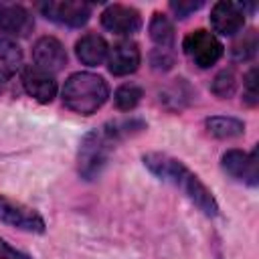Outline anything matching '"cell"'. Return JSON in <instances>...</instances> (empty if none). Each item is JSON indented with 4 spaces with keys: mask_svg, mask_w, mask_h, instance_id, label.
Masks as SVG:
<instances>
[{
    "mask_svg": "<svg viewBox=\"0 0 259 259\" xmlns=\"http://www.w3.org/2000/svg\"><path fill=\"white\" fill-rule=\"evenodd\" d=\"M144 164L148 166V170L152 174H156L160 180L170 182L172 186L180 188L188 200L206 217H217L219 214V204L212 196V192L200 182V178L190 172L180 160L168 156V154H160V152H150L144 156Z\"/></svg>",
    "mask_w": 259,
    "mask_h": 259,
    "instance_id": "6da1fadb",
    "label": "cell"
},
{
    "mask_svg": "<svg viewBox=\"0 0 259 259\" xmlns=\"http://www.w3.org/2000/svg\"><path fill=\"white\" fill-rule=\"evenodd\" d=\"M109 97V87L103 77L95 73H73L63 87V103L79 113L91 115L95 113Z\"/></svg>",
    "mask_w": 259,
    "mask_h": 259,
    "instance_id": "7a4b0ae2",
    "label": "cell"
},
{
    "mask_svg": "<svg viewBox=\"0 0 259 259\" xmlns=\"http://www.w3.org/2000/svg\"><path fill=\"white\" fill-rule=\"evenodd\" d=\"M117 140H119V136L115 134L111 123H107L99 130H91L83 136V140L79 144V152H77V170H79L81 178L93 180L101 174Z\"/></svg>",
    "mask_w": 259,
    "mask_h": 259,
    "instance_id": "3957f363",
    "label": "cell"
},
{
    "mask_svg": "<svg viewBox=\"0 0 259 259\" xmlns=\"http://www.w3.org/2000/svg\"><path fill=\"white\" fill-rule=\"evenodd\" d=\"M182 49L188 55V59L200 69L212 67L223 57V51H225L221 40L204 28H196V30L188 32L182 40Z\"/></svg>",
    "mask_w": 259,
    "mask_h": 259,
    "instance_id": "277c9868",
    "label": "cell"
},
{
    "mask_svg": "<svg viewBox=\"0 0 259 259\" xmlns=\"http://www.w3.org/2000/svg\"><path fill=\"white\" fill-rule=\"evenodd\" d=\"M0 223L24 233H45L47 227L45 219L34 208L8 196H0Z\"/></svg>",
    "mask_w": 259,
    "mask_h": 259,
    "instance_id": "5b68a950",
    "label": "cell"
},
{
    "mask_svg": "<svg viewBox=\"0 0 259 259\" xmlns=\"http://www.w3.org/2000/svg\"><path fill=\"white\" fill-rule=\"evenodd\" d=\"M38 8L42 16L63 26H83L91 16V4L79 0H49Z\"/></svg>",
    "mask_w": 259,
    "mask_h": 259,
    "instance_id": "8992f818",
    "label": "cell"
},
{
    "mask_svg": "<svg viewBox=\"0 0 259 259\" xmlns=\"http://www.w3.org/2000/svg\"><path fill=\"white\" fill-rule=\"evenodd\" d=\"M221 166L223 170L239 180L245 182L249 186H255L259 180V172H257V150H253L251 154L243 152V150H229L223 154L221 158Z\"/></svg>",
    "mask_w": 259,
    "mask_h": 259,
    "instance_id": "52a82bcc",
    "label": "cell"
},
{
    "mask_svg": "<svg viewBox=\"0 0 259 259\" xmlns=\"http://www.w3.org/2000/svg\"><path fill=\"white\" fill-rule=\"evenodd\" d=\"M32 59H34V67H38L49 75L59 73L67 65L65 47L55 36H40L32 47Z\"/></svg>",
    "mask_w": 259,
    "mask_h": 259,
    "instance_id": "ba28073f",
    "label": "cell"
},
{
    "mask_svg": "<svg viewBox=\"0 0 259 259\" xmlns=\"http://www.w3.org/2000/svg\"><path fill=\"white\" fill-rule=\"evenodd\" d=\"M101 24L115 34H134L142 26V16L136 8L125 4H109L101 12Z\"/></svg>",
    "mask_w": 259,
    "mask_h": 259,
    "instance_id": "9c48e42d",
    "label": "cell"
},
{
    "mask_svg": "<svg viewBox=\"0 0 259 259\" xmlns=\"http://www.w3.org/2000/svg\"><path fill=\"white\" fill-rule=\"evenodd\" d=\"M210 24L214 32L233 36L237 34L245 24V10L241 4L235 2H217L210 10Z\"/></svg>",
    "mask_w": 259,
    "mask_h": 259,
    "instance_id": "30bf717a",
    "label": "cell"
},
{
    "mask_svg": "<svg viewBox=\"0 0 259 259\" xmlns=\"http://www.w3.org/2000/svg\"><path fill=\"white\" fill-rule=\"evenodd\" d=\"M107 69L109 73L117 75V77H123V75H130V73H136L138 67H140V61H142V55H140V49L136 42L132 40H121L117 45H113L109 51H107Z\"/></svg>",
    "mask_w": 259,
    "mask_h": 259,
    "instance_id": "8fae6325",
    "label": "cell"
},
{
    "mask_svg": "<svg viewBox=\"0 0 259 259\" xmlns=\"http://www.w3.org/2000/svg\"><path fill=\"white\" fill-rule=\"evenodd\" d=\"M22 85L26 89V93L36 99L38 103H51L53 97L57 95V81L53 75L40 71L34 65H28L22 71Z\"/></svg>",
    "mask_w": 259,
    "mask_h": 259,
    "instance_id": "7c38bea8",
    "label": "cell"
},
{
    "mask_svg": "<svg viewBox=\"0 0 259 259\" xmlns=\"http://www.w3.org/2000/svg\"><path fill=\"white\" fill-rule=\"evenodd\" d=\"M34 28V20L30 12L12 2H0V30L12 36H26Z\"/></svg>",
    "mask_w": 259,
    "mask_h": 259,
    "instance_id": "4fadbf2b",
    "label": "cell"
},
{
    "mask_svg": "<svg viewBox=\"0 0 259 259\" xmlns=\"http://www.w3.org/2000/svg\"><path fill=\"white\" fill-rule=\"evenodd\" d=\"M107 42L103 36L95 34V32H89L85 36H81L75 45V53H77V59L83 63V65H89V67H95V65H101L105 59H107Z\"/></svg>",
    "mask_w": 259,
    "mask_h": 259,
    "instance_id": "5bb4252c",
    "label": "cell"
},
{
    "mask_svg": "<svg viewBox=\"0 0 259 259\" xmlns=\"http://www.w3.org/2000/svg\"><path fill=\"white\" fill-rule=\"evenodd\" d=\"M22 65V49L12 38H0V83H6Z\"/></svg>",
    "mask_w": 259,
    "mask_h": 259,
    "instance_id": "9a60e30c",
    "label": "cell"
},
{
    "mask_svg": "<svg viewBox=\"0 0 259 259\" xmlns=\"http://www.w3.org/2000/svg\"><path fill=\"white\" fill-rule=\"evenodd\" d=\"M206 132L219 140H231V138H239L245 134V123L237 117H229V115H212L204 119Z\"/></svg>",
    "mask_w": 259,
    "mask_h": 259,
    "instance_id": "2e32d148",
    "label": "cell"
},
{
    "mask_svg": "<svg viewBox=\"0 0 259 259\" xmlns=\"http://www.w3.org/2000/svg\"><path fill=\"white\" fill-rule=\"evenodd\" d=\"M150 38L160 49H170L174 45V26L166 14L154 12V16L150 20Z\"/></svg>",
    "mask_w": 259,
    "mask_h": 259,
    "instance_id": "e0dca14e",
    "label": "cell"
},
{
    "mask_svg": "<svg viewBox=\"0 0 259 259\" xmlns=\"http://www.w3.org/2000/svg\"><path fill=\"white\" fill-rule=\"evenodd\" d=\"M142 95H144V91H142L140 85H136V83H125V85H121V87L115 89V93H113V103H115V107H117L119 111H130V109H134V107L140 103Z\"/></svg>",
    "mask_w": 259,
    "mask_h": 259,
    "instance_id": "ac0fdd59",
    "label": "cell"
},
{
    "mask_svg": "<svg viewBox=\"0 0 259 259\" xmlns=\"http://www.w3.org/2000/svg\"><path fill=\"white\" fill-rule=\"evenodd\" d=\"M210 89H212V93H214L217 97H221V99L231 97V95L235 93V89H237V75H235V71H233V69L221 71V73L212 79Z\"/></svg>",
    "mask_w": 259,
    "mask_h": 259,
    "instance_id": "d6986e66",
    "label": "cell"
},
{
    "mask_svg": "<svg viewBox=\"0 0 259 259\" xmlns=\"http://www.w3.org/2000/svg\"><path fill=\"white\" fill-rule=\"evenodd\" d=\"M255 51H257V30L255 28L243 32V36L239 40H235V45H233V57L237 61L251 59L255 55Z\"/></svg>",
    "mask_w": 259,
    "mask_h": 259,
    "instance_id": "ffe728a7",
    "label": "cell"
},
{
    "mask_svg": "<svg viewBox=\"0 0 259 259\" xmlns=\"http://www.w3.org/2000/svg\"><path fill=\"white\" fill-rule=\"evenodd\" d=\"M186 89H190V87L184 83V79H174V83L162 91V101H164L166 105H170V101H174V103H172V109H180V107H184L182 101H184V99H190V95H184V93H182V91H186Z\"/></svg>",
    "mask_w": 259,
    "mask_h": 259,
    "instance_id": "44dd1931",
    "label": "cell"
},
{
    "mask_svg": "<svg viewBox=\"0 0 259 259\" xmlns=\"http://www.w3.org/2000/svg\"><path fill=\"white\" fill-rule=\"evenodd\" d=\"M243 85H245V93H243V101L247 103V105H257V101H259V89H257V69H251L247 75H245V81H243Z\"/></svg>",
    "mask_w": 259,
    "mask_h": 259,
    "instance_id": "7402d4cb",
    "label": "cell"
},
{
    "mask_svg": "<svg viewBox=\"0 0 259 259\" xmlns=\"http://www.w3.org/2000/svg\"><path fill=\"white\" fill-rule=\"evenodd\" d=\"M150 61H152V67L158 69V71H168L174 65V57H172V53L168 49H156L152 53Z\"/></svg>",
    "mask_w": 259,
    "mask_h": 259,
    "instance_id": "603a6c76",
    "label": "cell"
},
{
    "mask_svg": "<svg viewBox=\"0 0 259 259\" xmlns=\"http://www.w3.org/2000/svg\"><path fill=\"white\" fill-rule=\"evenodd\" d=\"M202 6V2H192V0H172L170 2V10L176 14V18H186L188 14L196 12Z\"/></svg>",
    "mask_w": 259,
    "mask_h": 259,
    "instance_id": "cb8c5ba5",
    "label": "cell"
},
{
    "mask_svg": "<svg viewBox=\"0 0 259 259\" xmlns=\"http://www.w3.org/2000/svg\"><path fill=\"white\" fill-rule=\"evenodd\" d=\"M0 259H32L28 253L14 249L10 243H6L4 239H0Z\"/></svg>",
    "mask_w": 259,
    "mask_h": 259,
    "instance_id": "d4e9b609",
    "label": "cell"
}]
</instances>
